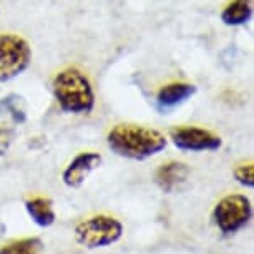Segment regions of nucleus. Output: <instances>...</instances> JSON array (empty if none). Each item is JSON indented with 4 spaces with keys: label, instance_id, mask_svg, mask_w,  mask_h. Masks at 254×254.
<instances>
[{
    "label": "nucleus",
    "instance_id": "1",
    "mask_svg": "<svg viewBox=\"0 0 254 254\" xmlns=\"http://www.w3.org/2000/svg\"><path fill=\"white\" fill-rule=\"evenodd\" d=\"M107 145L120 158L145 161L166 148L168 140L161 131L141 125H115L107 135Z\"/></svg>",
    "mask_w": 254,
    "mask_h": 254
},
{
    "label": "nucleus",
    "instance_id": "2",
    "mask_svg": "<svg viewBox=\"0 0 254 254\" xmlns=\"http://www.w3.org/2000/svg\"><path fill=\"white\" fill-rule=\"evenodd\" d=\"M52 93L64 113L88 115L95 108L92 81L76 66L60 70L52 80Z\"/></svg>",
    "mask_w": 254,
    "mask_h": 254
},
{
    "label": "nucleus",
    "instance_id": "3",
    "mask_svg": "<svg viewBox=\"0 0 254 254\" xmlns=\"http://www.w3.org/2000/svg\"><path fill=\"white\" fill-rule=\"evenodd\" d=\"M123 236V224L117 218L98 214L75 226V239L80 246L87 249L105 248L120 241Z\"/></svg>",
    "mask_w": 254,
    "mask_h": 254
},
{
    "label": "nucleus",
    "instance_id": "4",
    "mask_svg": "<svg viewBox=\"0 0 254 254\" xmlns=\"http://www.w3.org/2000/svg\"><path fill=\"white\" fill-rule=\"evenodd\" d=\"M32 47L20 35L0 33V83L22 75L32 64Z\"/></svg>",
    "mask_w": 254,
    "mask_h": 254
},
{
    "label": "nucleus",
    "instance_id": "5",
    "mask_svg": "<svg viewBox=\"0 0 254 254\" xmlns=\"http://www.w3.org/2000/svg\"><path fill=\"white\" fill-rule=\"evenodd\" d=\"M253 218V204L244 194H228L218 201L213 219L224 234H234L243 229Z\"/></svg>",
    "mask_w": 254,
    "mask_h": 254
},
{
    "label": "nucleus",
    "instance_id": "6",
    "mask_svg": "<svg viewBox=\"0 0 254 254\" xmlns=\"http://www.w3.org/2000/svg\"><path fill=\"white\" fill-rule=\"evenodd\" d=\"M170 140L173 141V145L178 150L193 153L216 151L223 145L221 136H218L216 133L201 127H190V125L171 128Z\"/></svg>",
    "mask_w": 254,
    "mask_h": 254
},
{
    "label": "nucleus",
    "instance_id": "7",
    "mask_svg": "<svg viewBox=\"0 0 254 254\" xmlns=\"http://www.w3.org/2000/svg\"><path fill=\"white\" fill-rule=\"evenodd\" d=\"M102 161H103V158L97 151L78 153L64 170L62 181H64V185L66 188H71V190L80 188V186L87 181L90 173L102 165Z\"/></svg>",
    "mask_w": 254,
    "mask_h": 254
},
{
    "label": "nucleus",
    "instance_id": "8",
    "mask_svg": "<svg viewBox=\"0 0 254 254\" xmlns=\"http://www.w3.org/2000/svg\"><path fill=\"white\" fill-rule=\"evenodd\" d=\"M196 88L193 83H186V81H173L160 88L156 93V110L163 115L170 113L171 110L178 108L180 105L193 97L196 93Z\"/></svg>",
    "mask_w": 254,
    "mask_h": 254
},
{
    "label": "nucleus",
    "instance_id": "9",
    "mask_svg": "<svg viewBox=\"0 0 254 254\" xmlns=\"http://www.w3.org/2000/svg\"><path fill=\"white\" fill-rule=\"evenodd\" d=\"M190 176V168L181 161H168L161 165L155 173V183L163 193H173L180 190Z\"/></svg>",
    "mask_w": 254,
    "mask_h": 254
},
{
    "label": "nucleus",
    "instance_id": "10",
    "mask_svg": "<svg viewBox=\"0 0 254 254\" xmlns=\"http://www.w3.org/2000/svg\"><path fill=\"white\" fill-rule=\"evenodd\" d=\"M25 209L32 221L40 228H49L55 223L57 214L54 209V203L44 196H35L25 201Z\"/></svg>",
    "mask_w": 254,
    "mask_h": 254
},
{
    "label": "nucleus",
    "instance_id": "11",
    "mask_svg": "<svg viewBox=\"0 0 254 254\" xmlns=\"http://www.w3.org/2000/svg\"><path fill=\"white\" fill-rule=\"evenodd\" d=\"M253 18V0H231L221 12V22L228 27H241Z\"/></svg>",
    "mask_w": 254,
    "mask_h": 254
},
{
    "label": "nucleus",
    "instance_id": "12",
    "mask_svg": "<svg viewBox=\"0 0 254 254\" xmlns=\"http://www.w3.org/2000/svg\"><path fill=\"white\" fill-rule=\"evenodd\" d=\"M44 243L38 238H25L0 248V254H42Z\"/></svg>",
    "mask_w": 254,
    "mask_h": 254
},
{
    "label": "nucleus",
    "instance_id": "13",
    "mask_svg": "<svg viewBox=\"0 0 254 254\" xmlns=\"http://www.w3.org/2000/svg\"><path fill=\"white\" fill-rule=\"evenodd\" d=\"M0 115H8L15 123L25 122V110L22 108V98L18 95H7L0 100Z\"/></svg>",
    "mask_w": 254,
    "mask_h": 254
},
{
    "label": "nucleus",
    "instance_id": "14",
    "mask_svg": "<svg viewBox=\"0 0 254 254\" xmlns=\"http://www.w3.org/2000/svg\"><path fill=\"white\" fill-rule=\"evenodd\" d=\"M234 180L239 185L246 186V188H253L254 186V165L253 163H246V165H238L233 171Z\"/></svg>",
    "mask_w": 254,
    "mask_h": 254
},
{
    "label": "nucleus",
    "instance_id": "15",
    "mask_svg": "<svg viewBox=\"0 0 254 254\" xmlns=\"http://www.w3.org/2000/svg\"><path fill=\"white\" fill-rule=\"evenodd\" d=\"M12 145V130L0 128V156H3Z\"/></svg>",
    "mask_w": 254,
    "mask_h": 254
}]
</instances>
